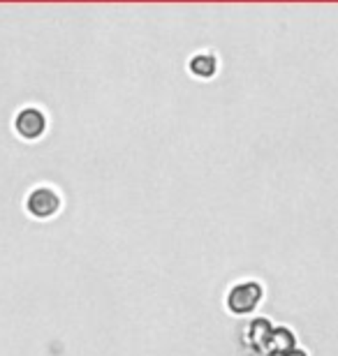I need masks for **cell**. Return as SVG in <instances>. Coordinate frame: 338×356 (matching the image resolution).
Masks as SVG:
<instances>
[{
	"mask_svg": "<svg viewBox=\"0 0 338 356\" xmlns=\"http://www.w3.org/2000/svg\"><path fill=\"white\" fill-rule=\"evenodd\" d=\"M262 289L257 282H241L229 291L227 296V308L236 312V315H246V312H253L255 305L260 303Z\"/></svg>",
	"mask_w": 338,
	"mask_h": 356,
	"instance_id": "cell-1",
	"label": "cell"
},
{
	"mask_svg": "<svg viewBox=\"0 0 338 356\" xmlns=\"http://www.w3.org/2000/svg\"><path fill=\"white\" fill-rule=\"evenodd\" d=\"M215 67H218V63L211 54H197L195 58L190 60V72L199 76V79H208V76L215 74Z\"/></svg>",
	"mask_w": 338,
	"mask_h": 356,
	"instance_id": "cell-4",
	"label": "cell"
},
{
	"mask_svg": "<svg viewBox=\"0 0 338 356\" xmlns=\"http://www.w3.org/2000/svg\"><path fill=\"white\" fill-rule=\"evenodd\" d=\"M45 125H47V120L42 116V111L38 109H24L17 118V130L21 137H26V139L40 137V134L45 132Z\"/></svg>",
	"mask_w": 338,
	"mask_h": 356,
	"instance_id": "cell-3",
	"label": "cell"
},
{
	"mask_svg": "<svg viewBox=\"0 0 338 356\" xmlns=\"http://www.w3.org/2000/svg\"><path fill=\"white\" fill-rule=\"evenodd\" d=\"M61 206V199L54 190L49 188H40L35 190L31 197H28V209H31L33 216L38 218H52Z\"/></svg>",
	"mask_w": 338,
	"mask_h": 356,
	"instance_id": "cell-2",
	"label": "cell"
}]
</instances>
